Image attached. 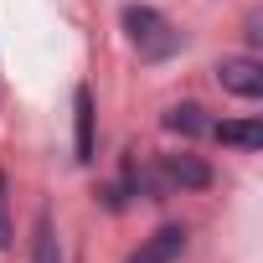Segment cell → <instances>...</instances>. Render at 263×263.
Returning <instances> with one entry per match:
<instances>
[{
    "label": "cell",
    "instance_id": "obj_4",
    "mask_svg": "<svg viewBox=\"0 0 263 263\" xmlns=\"http://www.w3.org/2000/svg\"><path fill=\"white\" fill-rule=\"evenodd\" d=\"M181 253H186V227H176V222H171V227L150 232L135 253H129V263H176Z\"/></svg>",
    "mask_w": 263,
    "mask_h": 263
},
{
    "label": "cell",
    "instance_id": "obj_7",
    "mask_svg": "<svg viewBox=\"0 0 263 263\" xmlns=\"http://www.w3.org/2000/svg\"><path fill=\"white\" fill-rule=\"evenodd\" d=\"M165 129H171V135L196 140V135H212V119H206V108H196V103H176V108L165 114Z\"/></svg>",
    "mask_w": 263,
    "mask_h": 263
},
{
    "label": "cell",
    "instance_id": "obj_1",
    "mask_svg": "<svg viewBox=\"0 0 263 263\" xmlns=\"http://www.w3.org/2000/svg\"><path fill=\"white\" fill-rule=\"evenodd\" d=\"M124 31H129V42H135V52H140V62H165V57H176L181 52V31L155 11V6H124Z\"/></svg>",
    "mask_w": 263,
    "mask_h": 263
},
{
    "label": "cell",
    "instance_id": "obj_3",
    "mask_svg": "<svg viewBox=\"0 0 263 263\" xmlns=\"http://www.w3.org/2000/svg\"><path fill=\"white\" fill-rule=\"evenodd\" d=\"M160 186H181V191H206L212 186V165L196 155H165L160 160Z\"/></svg>",
    "mask_w": 263,
    "mask_h": 263
},
{
    "label": "cell",
    "instance_id": "obj_2",
    "mask_svg": "<svg viewBox=\"0 0 263 263\" xmlns=\"http://www.w3.org/2000/svg\"><path fill=\"white\" fill-rule=\"evenodd\" d=\"M217 83L227 93H237V98H263V62L258 57H222Z\"/></svg>",
    "mask_w": 263,
    "mask_h": 263
},
{
    "label": "cell",
    "instance_id": "obj_9",
    "mask_svg": "<svg viewBox=\"0 0 263 263\" xmlns=\"http://www.w3.org/2000/svg\"><path fill=\"white\" fill-rule=\"evenodd\" d=\"M0 248H11V181L0 171Z\"/></svg>",
    "mask_w": 263,
    "mask_h": 263
},
{
    "label": "cell",
    "instance_id": "obj_8",
    "mask_svg": "<svg viewBox=\"0 0 263 263\" xmlns=\"http://www.w3.org/2000/svg\"><path fill=\"white\" fill-rule=\"evenodd\" d=\"M31 263H62V242L52 232V212H36V232H31Z\"/></svg>",
    "mask_w": 263,
    "mask_h": 263
},
{
    "label": "cell",
    "instance_id": "obj_5",
    "mask_svg": "<svg viewBox=\"0 0 263 263\" xmlns=\"http://www.w3.org/2000/svg\"><path fill=\"white\" fill-rule=\"evenodd\" d=\"M93 124H98L93 88H88V83H78V93H72V145H78V160H83V165L93 160Z\"/></svg>",
    "mask_w": 263,
    "mask_h": 263
},
{
    "label": "cell",
    "instance_id": "obj_6",
    "mask_svg": "<svg viewBox=\"0 0 263 263\" xmlns=\"http://www.w3.org/2000/svg\"><path fill=\"white\" fill-rule=\"evenodd\" d=\"M212 135L232 150H258L263 145V124L258 119H227V124H212Z\"/></svg>",
    "mask_w": 263,
    "mask_h": 263
}]
</instances>
